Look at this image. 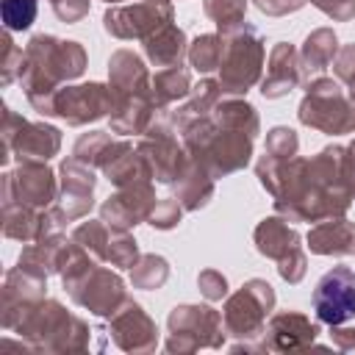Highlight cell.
Returning <instances> with one entry per match:
<instances>
[{
    "label": "cell",
    "mask_w": 355,
    "mask_h": 355,
    "mask_svg": "<svg viewBox=\"0 0 355 355\" xmlns=\"http://www.w3.org/2000/svg\"><path fill=\"white\" fill-rule=\"evenodd\" d=\"M44 297H47V277L11 266L6 272L3 294H0V324L6 330H14L19 319Z\"/></svg>",
    "instance_id": "17"
},
{
    "label": "cell",
    "mask_w": 355,
    "mask_h": 355,
    "mask_svg": "<svg viewBox=\"0 0 355 355\" xmlns=\"http://www.w3.org/2000/svg\"><path fill=\"white\" fill-rule=\"evenodd\" d=\"M169 338H166V352L189 355L202 347L219 349L227 338L222 313L211 305H175L166 319Z\"/></svg>",
    "instance_id": "7"
},
{
    "label": "cell",
    "mask_w": 355,
    "mask_h": 355,
    "mask_svg": "<svg viewBox=\"0 0 355 355\" xmlns=\"http://www.w3.org/2000/svg\"><path fill=\"white\" fill-rule=\"evenodd\" d=\"M158 105L153 97H128V100H116L114 111L108 114L111 122V133H122V136H141L147 130V125L153 122Z\"/></svg>",
    "instance_id": "27"
},
{
    "label": "cell",
    "mask_w": 355,
    "mask_h": 355,
    "mask_svg": "<svg viewBox=\"0 0 355 355\" xmlns=\"http://www.w3.org/2000/svg\"><path fill=\"white\" fill-rule=\"evenodd\" d=\"M300 150V136L294 128L288 125H275L269 133H266V144H263V153L277 158V161H288L294 158Z\"/></svg>",
    "instance_id": "40"
},
{
    "label": "cell",
    "mask_w": 355,
    "mask_h": 355,
    "mask_svg": "<svg viewBox=\"0 0 355 355\" xmlns=\"http://www.w3.org/2000/svg\"><path fill=\"white\" fill-rule=\"evenodd\" d=\"M166 280H169V263H166L164 255H155V252L141 255V258L133 263V269H130V283H133V288L158 291Z\"/></svg>",
    "instance_id": "36"
},
{
    "label": "cell",
    "mask_w": 355,
    "mask_h": 355,
    "mask_svg": "<svg viewBox=\"0 0 355 355\" xmlns=\"http://www.w3.org/2000/svg\"><path fill=\"white\" fill-rule=\"evenodd\" d=\"M114 111V92L108 83L89 80L75 86H61L53 94V114L64 119L72 128H83L89 122H97Z\"/></svg>",
    "instance_id": "14"
},
{
    "label": "cell",
    "mask_w": 355,
    "mask_h": 355,
    "mask_svg": "<svg viewBox=\"0 0 355 355\" xmlns=\"http://www.w3.org/2000/svg\"><path fill=\"white\" fill-rule=\"evenodd\" d=\"M64 288H67V294H69V300L75 305L86 308L94 316H108V319L128 300L125 280L114 269L100 266V261L92 263L89 269H83L78 277L64 280Z\"/></svg>",
    "instance_id": "11"
},
{
    "label": "cell",
    "mask_w": 355,
    "mask_h": 355,
    "mask_svg": "<svg viewBox=\"0 0 355 355\" xmlns=\"http://www.w3.org/2000/svg\"><path fill=\"white\" fill-rule=\"evenodd\" d=\"M338 55V36L333 28H316L305 36L302 47H300V58H302V69L305 75H316L324 72L327 67H333Z\"/></svg>",
    "instance_id": "31"
},
{
    "label": "cell",
    "mask_w": 355,
    "mask_h": 355,
    "mask_svg": "<svg viewBox=\"0 0 355 355\" xmlns=\"http://www.w3.org/2000/svg\"><path fill=\"white\" fill-rule=\"evenodd\" d=\"M297 116L305 128H313L327 136L355 133V103L349 100L341 80L313 78L305 89V97L297 108Z\"/></svg>",
    "instance_id": "6"
},
{
    "label": "cell",
    "mask_w": 355,
    "mask_h": 355,
    "mask_svg": "<svg viewBox=\"0 0 355 355\" xmlns=\"http://www.w3.org/2000/svg\"><path fill=\"white\" fill-rule=\"evenodd\" d=\"M349 153H352V158H355V139H352V144H349Z\"/></svg>",
    "instance_id": "52"
},
{
    "label": "cell",
    "mask_w": 355,
    "mask_h": 355,
    "mask_svg": "<svg viewBox=\"0 0 355 355\" xmlns=\"http://www.w3.org/2000/svg\"><path fill=\"white\" fill-rule=\"evenodd\" d=\"M14 333L36 352H83L89 347V324L50 297L39 300L19 319Z\"/></svg>",
    "instance_id": "3"
},
{
    "label": "cell",
    "mask_w": 355,
    "mask_h": 355,
    "mask_svg": "<svg viewBox=\"0 0 355 355\" xmlns=\"http://www.w3.org/2000/svg\"><path fill=\"white\" fill-rule=\"evenodd\" d=\"M183 211H186V208L178 202V197H166V200H158V202H155V208H153V214H150L147 222H150L155 230H172V227L180 225Z\"/></svg>",
    "instance_id": "43"
},
{
    "label": "cell",
    "mask_w": 355,
    "mask_h": 355,
    "mask_svg": "<svg viewBox=\"0 0 355 355\" xmlns=\"http://www.w3.org/2000/svg\"><path fill=\"white\" fill-rule=\"evenodd\" d=\"M39 11V0H3V28L6 31H28L36 19Z\"/></svg>",
    "instance_id": "41"
},
{
    "label": "cell",
    "mask_w": 355,
    "mask_h": 355,
    "mask_svg": "<svg viewBox=\"0 0 355 355\" xmlns=\"http://www.w3.org/2000/svg\"><path fill=\"white\" fill-rule=\"evenodd\" d=\"M202 11L219 33H230L247 22V0H202Z\"/></svg>",
    "instance_id": "37"
},
{
    "label": "cell",
    "mask_w": 355,
    "mask_h": 355,
    "mask_svg": "<svg viewBox=\"0 0 355 355\" xmlns=\"http://www.w3.org/2000/svg\"><path fill=\"white\" fill-rule=\"evenodd\" d=\"M222 97H225V92H222L219 80H214V78H202V80L191 89V94L183 100V105H178L169 116H172L175 128L183 130L186 125H191V122H197V119H202V116H211L214 105H216Z\"/></svg>",
    "instance_id": "30"
},
{
    "label": "cell",
    "mask_w": 355,
    "mask_h": 355,
    "mask_svg": "<svg viewBox=\"0 0 355 355\" xmlns=\"http://www.w3.org/2000/svg\"><path fill=\"white\" fill-rule=\"evenodd\" d=\"M166 108H158L153 122L147 125V130L139 136L136 150L147 158L150 169H153V180L161 186H175V180L186 172L189 166V153L183 147V141H178V128L172 122L169 114H164Z\"/></svg>",
    "instance_id": "8"
},
{
    "label": "cell",
    "mask_w": 355,
    "mask_h": 355,
    "mask_svg": "<svg viewBox=\"0 0 355 355\" xmlns=\"http://www.w3.org/2000/svg\"><path fill=\"white\" fill-rule=\"evenodd\" d=\"M222 36H225V55H222L216 80L227 97H244L255 83H261L266 42L261 31L250 22Z\"/></svg>",
    "instance_id": "5"
},
{
    "label": "cell",
    "mask_w": 355,
    "mask_h": 355,
    "mask_svg": "<svg viewBox=\"0 0 355 355\" xmlns=\"http://www.w3.org/2000/svg\"><path fill=\"white\" fill-rule=\"evenodd\" d=\"M272 311H275V288L261 277H252L239 291L227 294L225 308H222V322H225L227 336L239 338V344H233L236 352L258 349L255 338L263 336V327Z\"/></svg>",
    "instance_id": "4"
},
{
    "label": "cell",
    "mask_w": 355,
    "mask_h": 355,
    "mask_svg": "<svg viewBox=\"0 0 355 355\" xmlns=\"http://www.w3.org/2000/svg\"><path fill=\"white\" fill-rule=\"evenodd\" d=\"M333 22H349L355 17V0H308Z\"/></svg>",
    "instance_id": "47"
},
{
    "label": "cell",
    "mask_w": 355,
    "mask_h": 355,
    "mask_svg": "<svg viewBox=\"0 0 355 355\" xmlns=\"http://www.w3.org/2000/svg\"><path fill=\"white\" fill-rule=\"evenodd\" d=\"M108 333L114 338V344L122 352H153L158 344V327L150 319V313L136 302V300H125L122 308L111 316Z\"/></svg>",
    "instance_id": "18"
},
{
    "label": "cell",
    "mask_w": 355,
    "mask_h": 355,
    "mask_svg": "<svg viewBox=\"0 0 355 355\" xmlns=\"http://www.w3.org/2000/svg\"><path fill=\"white\" fill-rule=\"evenodd\" d=\"M125 147H130L128 139H114L108 130H89L75 141L72 155L92 169H105Z\"/></svg>",
    "instance_id": "28"
},
{
    "label": "cell",
    "mask_w": 355,
    "mask_h": 355,
    "mask_svg": "<svg viewBox=\"0 0 355 355\" xmlns=\"http://www.w3.org/2000/svg\"><path fill=\"white\" fill-rule=\"evenodd\" d=\"M103 175H105V180H108L111 186H116V189L130 186V183H139V180H153V169H150L147 158H144L133 144L125 147V150L103 169Z\"/></svg>",
    "instance_id": "34"
},
{
    "label": "cell",
    "mask_w": 355,
    "mask_h": 355,
    "mask_svg": "<svg viewBox=\"0 0 355 355\" xmlns=\"http://www.w3.org/2000/svg\"><path fill=\"white\" fill-rule=\"evenodd\" d=\"M0 214H3V236L22 241V244L39 241L47 233H53V227H55L50 211H42V208H33V205H25L17 200L0 202Z\"/></svg>",
    "instance_id": "22"
},
{
    "label": "cell",
    "mask_w": 355,
    "mask_h": 355,
    "mask_svg": "<svg viewBox=\"0 0 355 355\" xmlns=\"http://www.w3.org/2000/svg\"><path fill=\"white\" fill-rule=\"evenodd\" d=\"M61 150V130L50 122H22L14 136L11 155L17 161H50Z\"/></svg>",
    "instance_id": "23"
},
{
    "label": "cell",
    "mask_w": 355,
    "mask_h": 355,
    "mask_svg": "<svg viewBox=\"0 0 355 355\" xmlns=\"http://www.w3.org/2000/svg\"><path fill=\"white\" fill-rule=\"evenodd\" d=\"M252 241L263 258H272L277 263V275L286 283L297 286L305 277L308 255L302 250V236L288 225V219H283L280 214L261 219L252 233Z\"/></svg>",
    "instance_id": "9"
},
{
    "label": "cell",
    "mask_w": 355,
    "mask_h": 355,
    "mask_svg": "<svg viewBox=\"0 0 355 355\" xmlns=\"http://www.w3.org/2000/svg\"><path fill=\"white\" fill-rule=\"evenodd\" d=\"M86 50L75 39H58L50 33H36L22 53L19 64V86L28 103L42 114H53V94L69 80L86 72Z\"/></svg>",
    "instance_id": "1"
},
{
    "label": "cell",
    "mask_w": 355,
    "mask_h": 355,
    "mask_svg": "<svg viewBox=\"0 0 355 355\" xmlns=\"http://www.w3.org/2000/svg\"><path fill=\"white\" fill-rule=\"evenodd\" d=\"M108 86L116 100L128 97H153V78L147 72V64L133 50H114L108 58Z\"/></svg>",
    "instance_id": "21"
},
{
    "label": "cell",
    "mask_w": 355,
    "mask_h": 355,
    "mask_svg": "<svg viewBox=\"0 0 355 355\" xmlns=\"http://www.w3.org/2000/svg\"><path fill=\"white\" fill-rule=\"evenodd\" d=\"M25 116H19L17 111H11L8 105H3V122H0V164H8L14 155H11V144H14V136L17 130L22 128Z\"/></svg>",
    "instance_id": "44"
},
{
    "label": "cell",
    "mask_w": 355,
    "mask_h": 355,
    "mask_svg": "<svg viewBox=\"0 0 355 355\" xmlns=\"http://www.w3.org/2000/svg\"><path fill=\"white\" fill-rule=\"evenodd\" d=\"M313 311L316 319L327 327H338L355 319V269L344 263L327 269L313 288Z\"/></svg>",
    "instance_id": "15"
},
{
    "label": "cell",
    "mask_w": 355,
    "mask_h": 355,
    "mask_svg": "<svg viewBox=\"0 0 355 355\" xmlns=\"http://www.w3.org/2000/svg\"><path fill=\"white\" fill-rule=\"evenodd\" d=\"M144 55L153 67H178L183 64V58L189 55V39L183 33V28H178L175 22L164 25L161 31H155L147 42H144Z\"/></svg>",
    "instance_id": "26"
},
{
    "label": "cell",
    "mask_w": 355,
    "mask_h": 355,
    "mask_svg": "<svg viewBox=\"0 0 355 355\" xmlns=\"http://www.w3.org/2000/svg\"><path fill=\"white\" fill-rule=\"evenodd\" d=\"M94 186H97V175L92 166H86L75 155L61 161V166H58V200L50 205L55 227H67L69 222L89 216V211L94 208Z\"/></svg>",
    "instance_id": "12"
},
{
    "label": "cell",
    "mask_w": 355,
    "mask_h": 355,
    "mask_svg": "<svg viewBox=\"0 0 355 355\" xmlns=\"http://www.w3.org/2000/svg\"><path fill=\"white\" fill-rule=\"evenodd\" d=\"M72 239L86 247L100 263L105 258V250H108V241H111V225L103 222V219H89V222H80L75 230H72Z\"/></svg>",
    "instance_id": "39"
},
{
    "label": "cell",
    "mask_w": 355,
    "mask_h": 355,
    "mask_svg": "<svg viewBox=\"0 0 355 355\" xmlns=\"http://www.w3.org/2000/svg\"><path fill=\"white\" fill-rule=\"evenodd\" d=\"M178 133H180V141H183L189 158L202 164L214 178H227L252 161L255 139L241 130L216 125L214 116H202Z\"/></svg>",
    "instance_id": "2"
},
{
    "label": "cell",
    "mask_w": 355,
    "mask_h": 355,
    "mask_svg": "<svg viewBox=\"0 0 355 355\" xmlns=\"http://www.w3.org/2000/svg\"><path fill=\"white\" fill-rule=\"evenodd\" d=\"M347 94H349V100L355 103V75H352V78L347 80Z\"/></svg>",
    "instance_id": "51"
},
{
    "label": "cell",
    "mask_w": 355,
    "mask_h": 355,
    "mask_svg": "<svg viewBox=\"0 0 355 355\" xmlns=\"http://www.w3.org/2000/svg\"><path fill=\"white\" fill-rule=\"evenodd\" d=\"M333 72H336V80H341V83H347L355 75V42L338 47V55L333 61Z\"/></svg>",
    "instance_id": "48"
},
{
    "label": "cell",
    "mask_w": 355,
    "mask_h": 355,
    "mask_svg": "<svg viewBox=\"0 0 355 355\" xmlns=\"http://www.w3.org/2000/svg\"><path fill=\"white\" fill-rule=\"evenodd\" d=\"M3 194L0 202H25L42 211H50V205L58 200V178L47 166V161H19L17 169L3 172L0 178Z\"/></svg>",
    "instance_id": "13"
},
{
    "label": "cell",
    "mask_w": 355,
    "mask_h": 355,
    "mask_svg": "<svg viewBox=\"0 0 355 355\" xmlns=\"http://www.w3.org/2000/svg\"><path fill=\"white\" fill-rule=\"evenodd\" d=\"M214 175L202 166V164H197V161H191L189 158V166H186V172L175 180V197H178V202L186 208V211H200V208H205L208 202H211V197H214Z\"/></svg>",
    "instance_id": "29"
},
{
    "label": "cell",
    "mask_w": 355,
    "mask_h": 355,
    "mask_svg": "<svg viewBox=\"0 0 355 355\" xmlns=\"http://www.w3.org/2000/svg\"><path fill=\"white\" fill-rule=\"evenodd\" d=\"M214 122L222 125V128H230V130H241L247 136H258L261 133V116L255 111V105H250L244 97H222L214 111H211Z\"/></svg>",
    "instance_id": "32"
},
{
    "label": "cell",
    "mask_w": 355,
    "mask_h": 355,
    "mask_svg": "<svg viewBox=\"0 0 355 355\" xmlns=\"http://www.w3.org/2000/svg\"><path fill=\"white\" fill-rule=\"evenodd\" d=\"M105 3H111V6H119V3H122V0H105Z\"/></svg>",
    "instance_id": "53"
},
{
    "label": "cell",
    "mask_w": 355,
    "mask_h": 355,
    "mask_svg": "<svg viewBox=\"0 0 355 355\" xmlns=\"http://www.w3.org/2000/svg\"><path fill=\"white\" fill-rule=\"evenodd\" d=\"M197 286H200V294L208 302H216V300L227 297V277L219 269H202L197 275Z\"/></svg>",
    "instance_id": "45"
},
{
    "label": "cell",
    "mask_w": 355,
    "mask_h": 355,
    "mask_svg": "<svg viewBox=\"0 0 355 355\" xmlns=\"http://www.w3.org/2000/svg\"><path fill=\"white\" fill-rule=\"evenodd\" d=\"M191 72L178 64V67H166V69H158L153 75V100L158 108H169L180 100H186L191 94Z\"/></svg>",
    "instance_id": "33"
},
{
    "label": "cell",
    "mask_w": 355,
    "mask_h": 355,
    "mask_svg": "<svg viewBox=\"0 0 355 355\" xmlns=\"http://www.w3.org/2000/svg\"><path fill=\"white\" fill-rule=\"evenodd\" d=\"M302 80H305V69H302L300 50L288 42H277L269 53L266 75L261 78V94L266 100H280L291 94Z\"/></svg>",
    "instance_id": "20"
},
{
    "label": "cell",
    "mask_w": 355,
    "mask_h": 355,
    "mask_svg": "<svg viewBox=\"0 0 355 355\" xmlns=\"http://www.w3.org/2000/svg\"><path fill=\"white\" fill-rule=\"evenodd\" d=\"M319 327L300 311H280L272 313L263 336L258 341V352H291V349H305L316 344Z\"/></svg>",
    "instance_id": "19"
},
{
    "label": "cell",
    "mask_w": 355,
    "mask_h": 355,
    "mask_svg": "<svg viewBox=\"0 0 355 355\" xmlns=\"http://www.w3.org/2000/svg\"><path fill=\"white\" fill-rule=\"evenodd\" d=\"M139 258H141V252H139V244L130 236V230L111 227V241H108V250H105L103 263H108L114 269H133V263Z\"/></svg>",
    "instance_id": "38"
},
{
    "label": "cell",
    "mask_w": 355,
    "mask_h": 355,
    "mask_svg": "<svg viewBox=\"0 0 355 355\" xmlns=\"http://www.w3.org/2000/svg\"><path fill=\"white\" fill-rule=\"evenodd\" d=\"M222 55H225V36L216 31V33H200L189 44V55L186 58H189L191 69H197L200 75H208V72L219 69Z\"/></svg>",
    "instance_id": "35"
},
{
    "label": "cell",
    "mask_w": 355,
    "mask_h": 355,
    "mask_svg": "<svg viewBox=\"0 0 355 355\" xmlns=\"http://www.w3.org/2000/svg\"><path fill=\"white\" fill-rule=\"evenodd\" d=\"M175 17L172 0H130L119 6H108L103 14V28L114 39L125 42H147L155 31L169 25Z\"/></svg>",
    "instance_id": "10"
},
{
    "label": "cell",
    "mask_w": 355,
    "mask_h": 355,
    "mask_svg": "<svg viewBox=\"0 0 355 355\" xmlns=\"http://www.w3.org/2000/svg\"><path fill=\"white\" fill-rule=\"evenodd\" d=\"M155 202H158V197H155L153 180H139V183H130V186L116 189L100 205V219L108 222L111 227L130 230L139 222H147L150 219Z\"/></svg>",
    "instance_id": "16"
},
{
    "label": "cell",
    "mask_w": 355,
    "mask_h": 355,
    "mask_svg": "<svg viewBox=\"0 0 355 355\" xmlns=\"http://www.w3.org/2000/svg\"><path fill=\"white\" fill-rule=\"evenodd\" d=\"M69 241H72V239H67L64 233H47L44 239L31 241L28 247H22V252H19V258H17V266L25 269V272H33V275H39V277L58 275Z\"/></svg>",
    "instance_id": "25"
},
{
    "label": "cell",
    "mask_w": 355,
    "mask_h": 355,
    "mask_svg": "<svg viewBox=\"0 0 355 355\" xmlns=\"http://www.w3.org/2000/svg\"><path fill=\"white\" fill-rule=\"evenodd\" d=\"M305 241L313 255H349L355 252V222H349L347 216L322 219L308 230Z\"/></svg>",
    "instance_id": "24"
},
{
    "label": "cell",
    "mask_w": 355,
    "mask_h": 355,
    "mask_svg": "<svg viewBox=\"0 0 355 355\" xmlns=\"http://www.w3.org/2000/svg\"><path fill=\"white\" fill-rule=\"evenodd\" d=\"M50 8H53V14H55L61 22L75 25V22H80L83 17H89L92 0H50Z\"/></svg>",
    "instance_id": "46"
},
{
    "label": "cell",
    "mask_w": 355,
    "mask_h": 355,
    "mask_svg": "<svg viewBox=\"0 0 355 355\" xmlns=\"http://www.w3.org/2000/svg\"><path fill=\"white\" fill-rule=\"evenodd\" d=\"M3 55H0V86H11L19 78V64H22V47L11 39V31H3Z\"/></svg>",
    "instance_id": "42"
},
{
    "label": "cell",
    "mask_w": 355,
    "mask_h": 355,
    "mask_svg": "<svg viewBox=\"0 0 355 355\" xmlns=\"http://www.w3.org/2000/svg\"><path fill=\"white\" fill-rule=\"evenodd\" d=\"M333 344L338 347V349H344V352H355V327H344V324H338V327H333Z\"/></svg>",
    "instance_id": "50"
},
{
    "label": "cell",
    "mask_w": 355,
    "mask_h": 355,
    "mask_svg": "<svg viewBox=\"0 0 355 355\" xmlns=\"http://www.w3.org/2000/svg\"><path fill=\"white\" fill-rule=\"evenodd\" d=\"M255 8L266 17H286V14H294L300 11L308 0H252Z\"/></svg>",
    "instance_id": "49"
}]
</instances>
